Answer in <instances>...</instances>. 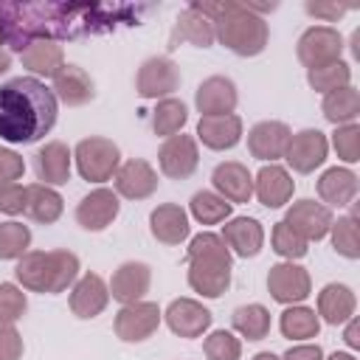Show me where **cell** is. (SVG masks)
Masks as SVG:
<instances>
[{
    "label": "cell",
    "mask_w": 360,
    "mask_h": 360,
    "mask_svg": "<svg viewBox=\"0 0 360 360\" xmlns=\"http://www.w3.org/2000/svg\"><path fill=\"white\" fill-rule=\"evenodd\" d=\"M76 169L87 183H104L110 180L121 166V152L110 138H84L73 149Z\"/></svg>",
    "instance_id": "cell-6"
},
{
    "label": "cell",
    "mask_w": 360,
    "mask_h": 360,
    "mask_svg": "<svg viewBox=\"0 0 360 360\" xmlns=\"http://www.w3.org/2000/svg\"><path fill=\"white\" fill-rule=\"evenodd\" d=\"M188 284L205 298H219L231 287V250L217 233H197L188 245Z\"/></svg>",
    "instance_id": "cell-4"
},
{
    "label": "cell",
    "mask_w": 360,
    "mask_h": 360,
    "mask_svg": "<svg viewBox=\"0 0 360 360\" xmlns=\"http://www.w3.org/2000/svg\"><path fill=\"white\" fill-rule=\"evenodd\" d=\"M202 352H205L208 360H239V357H242V343H239V338H233L231 332L217 329V332H211V335L205 338Z\"/></svg>",
    "instance_id": "cell-42"
},
{
    "label": "cell",
    "mask_w": 360,
    "mask_h": 360,
    "mask_svg": "<svg viewBox=\"0 0 360 360\" xmlns=\"http://www.w3.org/2000/svg\"><path fill=\"white\" fill-rule=\"evenodd\" d=\"M51 90H53L56 101H62L68 107H82V104L93 101V96H96L93 79L79 65H62L59 73L53 76V87Z\"/></svg>",
    "instance_id": "cell-21"
},
{
    "label": "cell",
    "mask_w": 360,
    "mask_h": 360,
    "mask_svg": "<svg viewBox=\"0 0 360 360\" xmlns=\"http://www.w3.org/2000/svg\"><path fill=\"white\" fill-rule=\"evenodd\" d=\"M62 197L51 188V186H42V183H34V186H25V214L39 222V225H51L62 217Z\"/></svg>",
    "instance_id": "cell-31"
},
{
    "label": "cell",
    "mask_w": 360,
    "mask_h": 360,
    "mask_svg": "<svg viewBox=\"0 0 360 360\" xmlns=\"http://www.w3.org/2000/svg\"><path fill=\"white\" fill-rule=\"evenodd\" d=\"M112 180H115V194H121L127 200H146L158 188L155 169L141 158H132V160L121 163L118 172L112 174Z\"/></svg>",
    "instance_id": "cell-14"
},
{
    "label": "cell",
    "mask_w": 360,
    "mask_h": 360,
    "mask_svg": "<svg viewBox=\"0 0 360 360\" xmlns=\"http://www.w3.org/2000/svg\"><path fill=\"white\" fill-rule=\"evenodd\" d=\"M22 357V338L14 326H0V360H20Z\"/></svg>",
    "instance_id": "cell-47"
},
{
    "label": "cell",
    "mask_w": 360,
    "mask_h": 360,
    "mask_svg": "<svg viewBox=\"0 0 360 360\" xmlns=\"http://www.w3.org/2000/svg\"><path fill=\"white\" fill-rule=\"evenodd\" d=\"M180 42H188V45H197V48H211L214 45V25H211V20L200 8H194V6L180 11L177 25H174L172 39H169V48H177Z\"/></svg>",
    "instance_id": "cell-27"
},
{
    "label": "cell",
    "mask_w": 360,
    "mask_h": 360,
    "mask_svg": "<svg viewBox=\"0 0 360 360\" xmlns=\"http://www.w3.org/2000/svg\"><path fill=\"white\" fill-rule=\"evenodd\" d=\"M191 6L211 20L214 39H219L236 56H256L267 48V39H270L267 22L264 17L250 11L248 3L225 0V3H191Z\"/></svg>",
    "instance_id": "cell-3"
},
{
    "label": "cell",
    "mask_w": 360,
    "mask_h": 360,
    "mask_svg": "<svg viewBox=\"0 0 360 360\" xmlns=\"http://www.w3.org/2000/svg\"><path fill=\"white\" fill-rule=\"evenodd\" d=\"M292 188H295V183H292L290 172L276 166V163L262 166L256 180H253V194L259 197V202L264 208H281L284 202H290Z\"/></svg>",
    "instance_id": "cell-20"
},
{
    "label": "cell",
    "mask_w": 360,
    "mask_h": 360,
    "mask_svg": "<svg viewBox=\"0 0 360 360\" xmlns=\"http://www.w3.org/2000/svg\"><path fill=\"white\" fill-rule=\"evenodd\" d=\"M329 360H354V357H352V354H346V352H335Z\"/></svg>",
    "instance_id": "cell-53"
},
{
    "label": "cell",
    "mask_w": 360,
    "mask_h": 360,
    "mask_svg": "<svg viewBox=\"0 0 360 360\" xmlns=\"http://www.w3.org/2000/svg\"><path fill=\"white\" fill-rule=\"evenodd\" d=\"M326 149H329V143H326V135L321 129H301V132L290 135L284 158L295 172L309 174L326 160Z\"/></svg>",
    "instance_id": "cell-11"
},
{
    "label": "cell",
    "mask_w": 360,
    "mask_h": 360,
    "mask_svg": "<svg viewBox=\"0 0 360 360\" xmlns=\"http://www.w3.org/2000/svg\"><path fill=\"white\" fill-rule=\"evenodd\" d=\"M290 127L281 121H259L248 132V149L256 160H278L284 158V149L290 143Z\"/></svg>",
    "instance_id": "cell-17"
},
{
    "label": "cell",
    "mask_w": 360,
    "mask_h": 360,
    "mask_svg": "<svg viewBox=\"0 0 360 360\" xmlns=\"http://www.w3.org/2000/svg\"><path fill=\"white\" fill-rule=\"evenodd\" d=\"M160 318H163V312L152 301L124 304L121 312L115 315V335L127 343H141L160 326Z\"/></svg>",
    "instance_id": "cell-9"
},
{
    "label": "cell",
    "mask_w": 360,
    "mask_h": 360,
    "mask_svg": "<svg viewBox=\"0 0 360 360\" xmlns=\"http://www.w3.org/2000/svg\"><path fill=\"white\" fill-rule=\"evenodd\" d=\"M3 45H6V39H3V31H0V48H3Z\"/></svg>",
    "instance_id": "cell-54"
},
{
    "label": "cell",
    "mask_w": 360,
    "mask_h": 360,
    "mask_svg": "<svg viewBox=\"0 0 360 360\" xmlns=\"http://www.w3.org/2000/svg\"><path fill=\"white\" fill-rule=\"evenodd\" d=\"M70 149L62 141H48L34 155V172L42 186H62L70 180Z\"/></svg>",
    "instance_id": "cell-18"
},
{
    "label": "cell",
    "mask_w": 360,
    "mask_h": 360,
    "mask_svg": "<svg viewBox=\"0 0 360 360\" xmlns=\"http://www.w3.org/2000/svg\"><path fill=\"white\" fill-rule=\"evenodd\" d=\"M118 194L112 188H96L76 205V222L84 231H104L118 217Z\"/></svg>",
    "instance_id": "cell-16"
},
{
    "label": "cell",
    "mask_w": 360,
    "mask_h": 360,
    "mask_svg": "<svg viewBox=\"0 0 360 360\" xmlns=\"http://www.w3.org/2000/svg\"><path fill=\"white\" fill-rule=\"evenodd\" d=\"M25 309H28L25 292L17 284L3 281L0 284V326H11L14 321H20L25 315Z\"/></svg>",
    "instance_id": "cell-43"
},
{
    "label": "cell",
    "mask_w": 360,
    "mask_h": 360,
    "mask_svg": "<svg viewBox=\"0 0 360 360\" xmlns=\"http://www.w3.org/2000/svg\"><path fill=\"white\" fill-rule=\"evenodd\" d=\"M281 360H323V349L318 343H304V346H292Z\"/></svg>",
    "instance_id": "cell-49"
},
{
    "label": "cell",
    "mask_w": 360,
    "mask_h": 360,
    "mask_svg": "<svg viewBox=\"0 0 360 360\" xmlns=\"http://www.w3.org/2000/svg\"><path fill=\"white\" fill-rule=\"evenodd\" d=\"M233 329L248 338V340H262L270 332V312L262 304H248V307H236L233 318H231Z\"/></svg>",
    "instance_id": "cell-35"
},
{
    "label": "cell",
    "mask_w": 360,
    "mask_h": 360,
    "mask_svg": "<svg viewBox=\"0 0 360 360\" xmlns=\"http://www.w3.org/2000/svg\"><path fill=\"white\" fill-rule=\"evenodd\" d=\"M188 211H191V217L197 222L217 225V222H222V219L231 217V202L222 200L217 191H197L191 197V202H188Z\"/></svg>",
    "instance_id": "cell-37"
},
{
    "label": "cell",
    "mask_w": 360,
    "mask_h": 360,
    "mask_svg": "<svg viewBox=\"0 0 360 360\" xmlns=\"http://www.w3.org/2000/svg\"><path fill=\"white\" fill-rule=\"evenodd\" d=\"M349 79H352V68H349L346 62H332V65L307 70V82H309V87L318 90V93H323V96L332 93V90H338V87H346Z\"/></svg>",
    "instance_id": "cell-39"
},
{
    "label": "cell",
    "mask_w": 360,
    "mask_h": 360,
    "mask_svg": "<svg viewBox=\"0 0 360 360\" xmlns=\"http://www.w3.org/2000/svg\"><path fill=\"white\" fill-rule=\"evenodd\" d=\"M270 242H273V250H276L278 256L290 259V262L307 256V239H301L287 222H276V225H273V236H270Z\"/></svg>",
    "instance_id": "cell-41"
},
{
    "label": "cell",
    "mask_w": 360,
    "mask_h": 360,
    "mask_svg": "<svg viewBox=\"0 0 360 360\" xmlns=\"http://www.w3.org/2000/svg\"><path fill=\"white\" fill-rule=\"evenodd\" d=\"M186 121H188V110L180 98H163L152 112V129L155 135H163V138L177 135L186 127Z\"/></svg>",
    "instance_id": "cell-36"
},
{
    "label": "cell",
    "mask_w": 360,
    "mask_h": 360,
    "mask_svg": "<svg viewBox=\"0 0 360 360\" xmlns=\"http://www.w3.org/2000/svg\"><path fill=\"white\" fill-rule=\"evenodd\" d=\"M79 273V256L70 250H28L20 256L14 276L31 292H62Z\"/></svg>",
    "instance_id": "cell-5"
},
{
    "label": "cell",
    "mask_w": 360,
    "mask_h": 360,
    "mask_svg": "<svg viewBox=\"0 0 360 360\" xmlns=\"http://www.w3.org/2000/svg\"><path fill=\"white\" fill-rule=\"evenodd\" d=\"M340 53H343V37L329 25H312L298 39V59L307 70L340 62Z\"/></svg>",
    "instance_id": "cell-7"
},
{
    "label": "cell",
    "mask_w": 360,
    "mask_h": 360,
    "mask_svg": "<svg viewBox=\"0 0 360 360\" xmlns=\"http://www.w3.org/2000/svg\"><path fill=\"white\" fill-rule=\"evenodd\" d=\"M0 211L3 214H25V186H20V183L0 186Z\"/></svg>",
    "instance_id": "cell-45"
},
{
    "label": "cell",
    "mask_w": 360,
    "mask_h": 360,
    "mask_svg": "<svg viewBox=\"0 0 360 360\" xmlns=\"http://www.w3.org/2000/svg\"><path fill=\"white\" fill-rule=\"evenodd\" d=\"M332 233V248L346 256V259H357L360 256V233H357V214H346V217H338V222H332L329 228Z\"/></svg>",
    "instance_id": "cell-38"
},
{
    "label": "cell",
    "mask_w": 360,
    "mask_h": 360,
    "mask_svg": "<svg viewBox=\"0 0 360 360\" xmlns=\"http://www.w3.org/2000/svg\"><path fill=\"white\" fill-rule=\"evenodd\" d=\"M138 20L132 6L98 3H0V31L11 51L22 53L37 39H76L87 34H107L118 22ZM132 25V22H129Z\"/></svg>",
    "instance_id": "cell-1"
},
{
    "label": "cell",
    "mask_w": 360,
    "mask_h": 360,
    "mask_svg": "<svg viewBox=\"0 0 360 360\" xmlns=\"http://www.w3.org/2000/svg\"><path fill=\"white\" fill-rule=\"evenodd\" d=\"M357 194V174L352 169H343V166H332L326 169L321 177H318V197L335 208H343V205H352Z\"/></svg>",
    "instance_id": "cell-29"
},
{
    "label": "cell",
    "mask_w": 360,
    "mask_h": 360,
    "mask_svg": "<svg viewBox=\"0 0 360 360\" xmlns=\"http://www.w3.org/2000/svg\"><path fill=\"white\" fill-rule=\"evenodd\" d=\"M352 349H357L360 346V338H357V321L354 318H349V326H346V338H343Z\"/></svg>",
    "instance_id": "cell-50"
},
{
    "label": "cell",
    "mask_w": 360,
    "mask_h": 360,
    "mask_svg": "<svg viewBox=\"0 0 360 360\" xmlns=\"http://www.w3.org/2000/svg\"><path fill=\"white\" fill-rule=\"evenodd\" d=\"M284 222L301 236V239H307V242H318V239H323L326 233H329V228H332V211L323 205V202H315V200H298V202H292V208L287 211V217H284Z\"/></svg>",
    "instance_id": "cell-13"
},
{
    "label": "cell",
    "mask_w": 360,
    "mask_h": 360,
    "mask_svg": "<svg viewBox=\"0 0 360 360\" xmlns=\"http://www.w3.org/2000/svg\"><path fill=\"white\" fill-rule=\"evenodd\" d=\"M278 326H281V335L290 338V340H309V338L318 335L321 318L309 307H290V309L281 312Z\"/></svg>",
    "instance_id": "cell-34"
},
{
    "label": "cell",
    "mask_w": 360,
    "mask_h": 360,
    "mask_svg": "<svg viewBox=\"0 0 360 360\" xmlns=\"http://www.w3.org/2000/svg\"><path fill=\"white\" fill-rule=\"evenodd\" d=\"M180 84V70L169 56H149L135 76V90L141 98H163Z\"/></svg>",
    "instance_id": "cell-8"
},
{
    "label": "cell",
    "mask_w": 360,
    "mask_h": 360,
    "mask_svg": "<svg viewBox=\"0 0 360 360\" xmlns=\"http://www.w3.org/2000/svg\"><path fill=\"white\" fill-rule=\"evenodd\" d=\"M20 59H22V68L25 70H31L37 76H51L53 79L59 73V68L65 65V51L53 39H37V42H31L20 53Z\"/></svg>",
    "instance_id": "cell-30"
},
{
    "label": "cell",
    "mask_w": 360,
    "mask_h": 360,
    "mask_svg": "<svg viewBox=\"0 0 360 360\" xmlns=\"http://www.w3.org/2000/svg\"><path fill=\"white\" fill-rule=\"evenodd\" d=\"M318 315L332 326L349 321L354 315V292L346 284H326L318 292Z\"/></svg>",
    "instance_id": "cell-32"
},
{
    "label": "cell",
    "mask_w": 360,
    "mask_h": 360,
    "mask_svg": "<svg viewBox=\"0 0 360 360\" xmlns=\"http://www.w3.org/2000/svg\"><path fill=\"white\" fill-rule=\"evenodd\" d=\"M197 135L208 149H233L242 141V118L239 115H202L197 124Z\"/></svg>",
    "instance_id": "cell-25"
},
{
    "label": "cell",
    "mask_w": 360,
    "mask_h": 360,
    "mask_svg": "<svg viewBox=\"0 0 360 360\" xmlns=\"http://www.w3.org/2000/svg\"><path fill=\"white\" fill-rule=\"evenodd\" d=\"M107 301H110V287L96 273H84L76 281L73 292H70V309H73L76 318H96V315H101Z\"/></svg>",
    "instance_id": "cell-24"
},
{
    "label": "cell",
    "mask_w": 360,
    "mask_h": 360,
    "mask_svg": "<svg viewBox=\"0 0 360 360\" xmlns=\"http://www.w3.org/2000/svg\"><path fill=\"white\" fill-rule=\"evenodd\" d=\"M236 84L228 76H211L197 87V110L202 115H231L236 107Z\"/></svg>",
    "instance_id": "cell-22"
},
{
    "label": "cell",
    "mask_w": 360,
    "mask_h": 360,
    "mask_svg": "<svg viewBox=\"0 0 360 360\" xmlns=\"http://www.w3.org/2000/svg\"><path fill=\"white\" fill-rule=\"evenodd\" d=\"M169 329L180 338H200L211 326V312L194 298H174L163 312Z\"/></svg>",
    "instance_id": "cell-15"
},
{
    "label": "cell",
    "mask_w": 360,
    "mask_h": 360,
    "mask_svg": "<svg viewBox=\"0 0 360 360\" xmlns=\"http://www.w3.org/2000/svg\"><path fill=\"white\" fill-rule=\"evenodd\" d=\"M8 68H11V56H8L6 51H0V76H3Z\"/></svg>",
    "instance_id": "cell-51"
},
{
    "label": "cell",
    "mask_w": 360,
    "mask_h": 360,
    "mask_svg": "<svg viewBox=\"0 0 360 360\" xmlns=\"http://www.w3.org/2000/svg\"><path fill=\"white\" fill-rule=\"evenodd\" d=\"M149 231L163 245H180L188 236V214L174 202H163L149 214Z\"/></svg>",
    "instance_id": "cell-28"
},
{
    "label": "cell",
    "mask_w": 360,
    "mask_h": 360,
    "mask_svg": "<svg viewBox=\"0 0 360 360\" xmlns=\"http://www.w3.org/2000/svg\"><path fill=\"white\" fill-rule=\"evenodd\" d=\"M253 360H281V357H276L273 352H259V354H256Z\"/></svg>",
    "instance_id": "cell-52"
},
{
    "label": "cell",
    "mask_w": 360,
    "mask_h": 360,
    "mask_svg": "<svg viewBox=\"0 0 360 360\" xmlns=\"http://www.w3.org/2000/svg\"><path fill=\"white\" fill-rule=\"evenodd\" d=\"M332 146L343 163H357L360 160V127L357 124H343L332 135Z\"/></svg>",
    "instance_id": "cell-44"
},
{
    "label": "cell",
    "mask_w": 360,
    "mask_h": 360,
    "mask_svg": "<svg viewBox=\"0 0 360 360\" xmlns=\"http://www.w3.org/2000/svg\"><path fill=\"white\" fill-rule=\"evenodd\" d=\"M158 163L160 172L172 180H186L194 174L197 163H200V152H197V141L191 135H172L166 138V143L158 152Z\"/></svg>",
    "instance_id": "cell-10"
},
{
    "label": "cell",
    "mask_w": 360,
    "mask_h": 360,
    "mask_svg": "<svg viewBox=\"0 0 360 360\" xmlns=\"http://www.w3.org/2000/svg\"><path fill=\"white\" fill-rule=\"evenodd\" d=\"M236 256L248 259V256H256L264 245V231L262 225L253 219V217H233L231 222H225L222 228V236H219Z\"/></svg>",
    "instance_id": "cell-26"
},
{
    "label": "cell",
    "mask_w": 360,
    "mask_h": 360,
    "mask_svg": "<svg viewBox=\"0 0 360 360\" xmlns=\"http://www.w3.org/2000/svg\"><path fill=\"white\" fill-rule=\"evenodd\" d=\"M267 290L278 304H298L309 295L312 284H309V273L301 264L292 262H281L273 264L267 273Z\"/></svg>",
    "instance_id": "cell-12"
},
{
    "label": "cell",
    "mask_w": 360,
    "mask_h": 360,
    "mask_svg": "<svg viewBox=\"0 0 360 360\" xmlns=\"http://www.w3.org/2000/svg\"><path fill=\"white\" fill-rule=\"evenodd\" d=\"M323 118L332 121L335 127H343V124H354V118L360 115V93L346 84V87H338L332 93L323 96Z\"/></svg>",
    "instance_id": "cell-33"
},
{
    "label": "cell",
    "mask_w": 360,
    "mask_h": 360,
    "mask_svg": "<svg viewBox=\"0 0 360 360\" xmlns=\"http://www.w3.org/2000/svg\"><path fill=\"white\" fill-rule=\"evenodd\" d=\"M304 8H307V14L321 17V20H329V22L349 11V6H340V3H312V0H309Z\"/></svg>",
    "instance_id": "cell-48"
},
{
    "label": "cell",
    "mask_w": 360,
    "mask_h": 360,
    "mask_svg": "<svg viewBox=\"0 0 360 360\" xmlns=\"http://www.w3.org/2000/svg\"><path fill=\"white\" fill-rule=\"evenodd\" d=\"M22 172H25V163H22V158H20L14 149H6V146H0V186L20 180V177H22Z\"/></svg>",
    "instance_id": "cell-46"
},
{
    "label": "cell",
    "mask_w": 360,
    "mask_h": 360,
    "mask_svg": "<svg viewBox=\"0 0 360 360\" xmlns=\"http://www.w3.org/2000/svg\"><path fill=\"white\" fill-rule=\"evenodd\" d=\"M59 101L53 90L34 79L17 76L0 84V138L8 143H37L56 124Z\"/></svg>",
    "instance_id": "cell-2"
},
{
    "label": "cell",
    "mask_w": 360,
    "mask_h": 360,
    "mask_svg": "<svg viewBox=\"0 0 360 360\" xmlns=\"http://www.w3.org/2000/svg\"><path fill=\"white\" fill-rule=\"evenodd\" d=\"M152 281V270L143 262H124L110 281V295L121 304H135L143 298V292L149 290Z\"/></svg>",
    "instance_id": "cell-23"
},
{
    "label": "cell",
    "mask_w": 360,
    "mask_h": 360,
    "mask_svg": "<svg viewBox=\"0 0 360 360\" xmlns=\"http://www.w3.org/2000/svg\"><path fill=\"white\" fill-rule=\"evenodd\" d=\"M31 231L22 222H0V259H20L28 253Z\"/></svg>",
    "instance_id": "cell-40"
},
{
    "label": "cell",
    "mask_w": 360,
    "mask_h": 360,
    "mask_svg": "<svg viewBox=\"0 0 360 360\" xmlns=\"http://www.w3.org/2000/svg\"><path fill=\"white\" fill-rule=\"evenodd\" d=\"M211 183H214L217 194L222 200H228L231 205L233 202H248L253 197V174L248 172V166H242L236 160L219 163L211 174Z\"/></svg>",
    "instance_id": "cell-19"
}]
</instances>
